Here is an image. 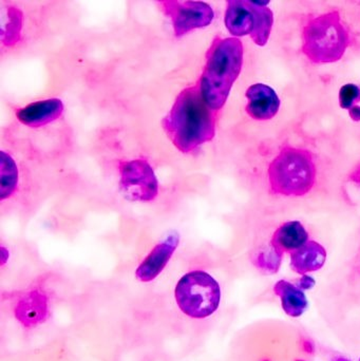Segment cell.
Masks as SVG:
<instances>
[{"label": "cell", "instance_id": "1", "mask_svg": "<svg viewBox=\"0 0 360 361\" xmlns=\"http://www.w3.org/2000/svg\"><path fill=\"white\" fill-rule=\"evenodd\" d=\"M163 128L173 145L184 154H190L213 139L215 111L203 99L200 86L184 89L178 95L163 120Z\"/></svg>", "mask_w": 360, "mask_h": 361}, {"label": "cell", "instance_id": "2", "mask_svg": "<svg viewBox=\"0 0 360 361\" xmlns=\"http://www.w3.org/2000/svg\"><path fill=\"white\" fill-rule=\"evenodd\" d=\"M268 191L274 197L302 199L319 184V169L310 150L285 146L266 171Z\"/></svg>", "mask_w": 360, "mask_h": 361}, {"label": "cell", "instance_id": "3", "mask_svg": "<svg viewBox=\"0 0 360 361\" xmlns=\"http://www.w3.org/2000/svg\"><path fill=\"white\" fill-rule=\"evenodd\" d=\"M243 65V44L238 38L216 39L207 54L200 89L207 105L218 111L225 105Z\"/></svg>", "mask_w": 360, "mask_h": 361}, {"label": "cell", "instance_id": "4", "mask_svg": "<svg viewBox=\"0 0 360 361\" xmlns=\"http://www.w3.org/2000/svg\"><path fill=\"white\" fill-rule=\"evenodd\" d=\"M350 44V34L337 11L314 17L302 32V53L314 63L340 61Z\"/></svg>", "mask_w": 360, "mask_h": 361}, {"label": "cell", "instance_id": "5", "mask_svg": "<svg viewBox=\"0 0 360 361\" xmlns=\"http://www.w3.org/2000/svg\"><path fill=\"white\" fill-rule=\"evenodd\" d=\"M175 298L184 315L194 319H204L219 307L221 288L206 271H190L175 286Z\"/></svg>", "mask_w": 360, "mask_h": 361}, {"label": "cell", "instance_id": "6", "mask_svg": "<svg viewBox=\"0 0 360 361\" xmlns=\"http://www.w3.org/2000/svg\"><path fill=\"white\" fill-rule=\"evenodd\" d=\"M120 188L131 201L149 202L159 193V182L147 161H126L120 164Z\"/></svg>", "mask_w": 360, "mask_h": 361}, {"label": "cell", "instance_id": "7", "mask_svg": "<svg viewBox=\"0 0 360 361\" xmlns=\"http://www.w3.org/2000/svg\"><path fill=\"white\" fill-rule=\"evenodd\" d=\"M160 4L163 12L170 18L173 31L178 37L192 30L207 27L215 17L211 6L202 1L166 0L161 1Z\"/></svg>", "mask_w": 360, "mask_h": 361}, {"label": "cell", "instance_id": "8", "mask_svg": "<svg viewBox=\"0 0 360 361\" xmlns=\"http://www.w3.org/2000/svg\"><path fill=\"white\" fill-rule=\"evenodd\" d=\"M180 243V235L171 233L166 239L156 244L148 256L142 261L135 271V277L139 281L147 283L154 281L164 271L170 261L171 257L177 250Z\"/></svg>", "mask_w": 360, "mask_h": 361}, {"label": "cell", "instance_id": "9", "mask_svg": "<svg viewBox=\"0 0 360 361\" xmlns=\"http://www.w3.org/2000/svg\"><path fill=\"white\" fill-rule=\"evenodd\" d=\"M247 114L256 121L272 120L280 108V99L274 89L268 85H252L245 93Z\"/></svg>", "mask_w": 360, "mask_h": 361}, {"label": "cell", "instance_id": "10", "mask_svg": "<svg viewBox=\"0 0 360 361\" xmlns=\"http://www.w3.org/2000/svg\"><path fill=\"white\" fill-rule=\"evenodd\" d=\"M14 314L17 322L25 328H34L48 318V298L39 290H30L19 299Z\"/></svg>", "mask_w": 360, "mask_h": 361}, {"label": "cell", "instance_id": "11", "mask_svg": "<svg viewBox=\"0 0 360 361\" xmlns=\"http://www.w3.org/2000/svg\"><path fill=\"white\" fill-rule=\"evenodd\" d=\"M63 112V104L61 99H49L21 108L17 111L16 116L21 124L37 128L54 122Z\"/></svg>", "mask_w": 360, "mask_h": 361}, {"label": "cell", "instance_id": "12", "mask_svg": "<svg viewBox=\"0 0 360 361\" xmlns=\"http://www.w3.org/2000/svg\"><path fill=\"white\" fill-rule=\"evenodd\" d=\"M309 241L308 231L298 221L283 223L275 231L271 247L283 258L285 252H293Z\"/></svg>", "mask_w": 360, "mask_h": 361}, {"label": "cell", "instance_id": "13", "mask_svg": "<svg viewBox=\"0 0 360 361\" xmlns=\"http://www.w3.org/2000/svg\"><path fill=\"white\" fill-rule=\"evenodd\" d=\"M327 252L315 241H308L304 246L291 252V267L296 273L306 275L318 271L325 264Z\"/></svg>", "mask_w": 360, "mask_h": 361}, {"label": "cell", "instance_id": "14", "mask_svg": "<svg viewBox=\"0 0 360 361\" xmlns=\"http://www.w3.org/2000/svg\"><path fill=\"white\" fill-rule=\"evenodd\" d=\"M226 29L234 36L251 35L254 29V15L245 0H230L225 12Z\"/></svg>", "mask_w": 360, "mask_h": 361}, {"label": "cell", "instance_id": "15", "mask_svg": "<svg viewBox=\"0 0 360 361\" xmlns=\"http://www.w3.org/2000/svg\"><path fill=\"white\" fill-rule=\"evenodd\" d=\"M268 4L270 1H249V8L254 15V29L251 37L260 47L268 44L274 25L273 11L266 6Z\"/></svg>", "mask_w": 360, "mask_h": 361}, {"label": "cell", "instance_id": "16", "mask_svg": "<svg viewBox=\"0 0 360 361\" xmlns=\"http://www.w3.org/2000/svg\"><path fill=\"white\" fill-rule=\"evenodd\" d=\"M274 290L280 297L285 313L291 317H299L308 307L304 293L290 282L281 280L275 286Z\"/></svg>", "mask_w": 360, "mask_h": 361}, {"label": "cell", "instance_id": "17", "mask_svg": "<svg viewBox=\"0 0 360 361\" xmlns=\"http://www.w3.org/2000/svg\"><path fill=\"white\" fill-rule=\"evenodd\" d=\"M1 40L4 46L12 47L20 39L23 15L18 8L8 6L1 11Z\"/></svg>", "mask_w": 360, "mask_h": 361}, {"label": "cell", "instance_id": "18", "mask_svg": "<svg viewBox=\"0 0 360 361\" xmlns=\"http://www.w3.org/2000/svg\"><path fill=\"white\" fill-rule=\"evenodd\" d=\"M18 184V169L14 159L1 152L0 161V197L1 201L12 197Z\"/></svg>", "mask_w": 360, "mask_h": 361}, {"label": "cell", "instance_id": "19", "mask_svg": "<svg viewBox=\"0 0 360 361\" xmlns=\"http://www.w3.org/2000/svg\"><path fill=\"white\" fill-rule=\"evenodd\" d=\"M360 97V89L356 85L347 84L340 91V105L344 109L350 110Z\"/></svg>", "mask_w": 360, "mask_h": 361}, {"label": "cell", "instance_id": "20", "mask_svg": "<svg viewBox=\"0 0 360 361\" xmlns=\"http://www.w3.org/2000/svg\"><path fill=\"white\" fill-rule=\"evenodd\" d=\"M314 286L315 280L306 275L302 276V279L296 284V286L300 288V290H310V288H312Z\"/></svg>", "mask_w": 360, "mask_h": 361}, {"label": "cell", "instance_id": "21", "mask_svg": "<svg viewBox=\"0 0 360 361\" xmlns=\"http://www.w3.org/2000/svg\"><path fill=\"white\" fill-rule=\"evenodd\" d=\"M349 114L354 122H360V106H353Z\"/></svg>", "mask_w": 360, "mask_h": 361}, {"label": "cell", "instance_id": "22", "mask_svg": "<svg viewBox=\"0 0 360 361\" xmlns=\"http://www.w3.org/2000/svg\"><path fill=\"white\" fill-rule=\"evenodd\" d=\"M8 256H10V252H8V250H6V247H4V246H2V247H1V265H2V267H4V265H6V263L8 262Z\"/></svg>", "mask_w": 360, "mask_h": 361}, {"label": "cell", "instance_id": "23", "mask_svg": "<svg viewBox=\"0 0 360 361\" xmlns=\"http://www.w3.org/2000/svg\"><path fill=\"white\" fill-rule=\"evenodd\" d=\"M351 179L355 180V182H360V169H357V171L351 176Z\"/></svg>", "mask_w": 360, "mask_h": 361}, {"label": "cell", "instance_id": "24", "mask_svg": "<svg viewBox=\"0 0 360 361\" xmlns=\"http://www.w3.org/2000/svg\"><path fill=\"white\" fill-rule=\"evenodd\" d=\"M335 361H350V360H347V358H344V357H338V358H336Z\"/></svg>", "mask_w": 360, "mask_h": 361}, {"label": "cell", "instance_id": "25", "mask_svg": "<svg viewBox=\"0 0 360 361\" xmlns=\"http://www.w3.org/2000/svg\"><path fill=\"white\" fill-rule=\"evenodd\" d=\"M262 361H270V360H262Z\"/></svg>", "mask_w": 360, "mask_h": 361}, {"label": "cell", "instance_id": "26", "mask_svg": "<svg viewBox=\"0 0 360 361\" xmlns=\"http://www.w3.org/2000/svg\"><path fill=\"white\" fill-rule=\"evenodd\" d=\"M296 361H304V360H296Z\"/></svg>", "mask_w": 360, "mask_h": 361}]
</instances>
